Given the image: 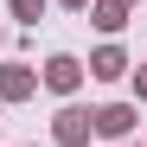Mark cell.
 <instances>
[{"label": "cell", "instance_id": "5b68a950", "mask_svg": "<svg viewBox=\"0 0 147 147\" xmlns=\"http://www.w3.org/2000/svg\"><path fill=\"white\" fill-rule=\"evenodd\" d=\"M96 26H102V32H115V26H121V7H115V0H102V7H96Z\"/></svg>", "mask_w": 147, "mask_h": 147}, {"label": "cell", "instance_id": "3957f363", "mask_svg": "<svg viewBox=\"0 0 147 147\" xmlns=\"http://www.w3.org/2000/svg\"><path fill=\"white\" fill-rule=\"evenodd\" d=\"M83 134H90V115H83V109H64V115H58V141H64V147H77Z\"/></svg>", "mask_w": 147, "mask_h": 147}, {"label": "cell", "instance_id": "8992f818", "mask_svg": "<svg viewBox=\"0 0 147 147\" xmlns=\"http://www.w3.org/2000/svg\"><path fill=\"white\" fill-rule=\"evenodd\" d=\"M90 70H96V77H121V51H102V58H96Z\"/></svg>", "mask_w": 147, "mask_h": 147}, {"label": "cell", "instance_id": "9c48e42d", "mask_svg": "<svg viewBox=\"0 0 147 147\" xmlns=\"http://www.w3.org/2000/svg\"><path fill=\"white\" fill-rule=\"evenodd\" d=\"M70 7H83V0H70Z\"/></svg>", "mask_w": 147, "mask_h": 147}, {"label": "cell", "instance_id": "52a82bcc", "mask_svg": "<svg viewBox=\"0 0 147 147\" xmlns=\"http://www.w3.org/2000/svg\"><path fill=\"white\" fill-rule=\"evenodd\" d=\"M38 7H45V0H13V13H19V19H38Z\"/></svg>", "mask_w": 147, "mask_h": 147}, {"label": "cell", "instance_id": "7a4b0ae2", "mask_svg": "<svg viewBox=\"0 0 147 147\" xmlns=\"http://www.w3.org/2000/svg\"><path fill=\"white\" fill-rule=\"evenodd\" d=\"M90 128H102V134H128V128H134V109L115 102V109H102V115H90Z\"/></svg>", "mask_w": 147, "mask_h": 147}, {"label": "cell", "instance_id": "6da1fadb", "mask_svg": "<svg viewBox=\"0 0 147 147\" xmlns=\"http://www.w3.org/2000/svg\"><path fill=\"white\" fill-rule=\"evenodd\" d=\"M77 77H83L77 58H51V64H45V83H51V90H77Z\"/></svg>", "mask_w": 147, "mask_h": 147}, {"label": "cell", "instance_id": "277c9868", "mask_svg": "<svg viewBox=\"0 0 147 147\" xmlns=\"http://www.w3.org/2000/svg\"><path fill=\"white\" fill-rule=\"evenodd\" d=\"M26 90H32L26 64H7V70H0V96H7V102H13V96H26Z\"/></svg>", "mask_w": 147, "mask_h": 147}, {"label": "cell", "instance_id": "ba28073f", "mask_svg": "<svg viewBox=\"0 0 147 147\" xmlns=\"http://www.w3.org/2000/svg\"><path fill=\"white\" fill-rule=\"evenodd\" d=\"M141 96H147V64H141Z\"/></svg>", "mask_w": 147, "mask_h": 147}]
</instances>
